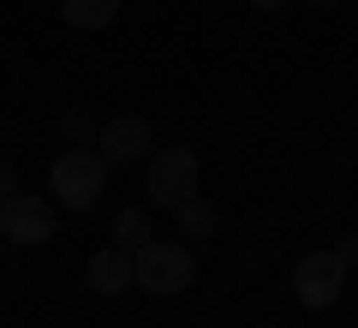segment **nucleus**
I'll list each match as a JSON object with an SVG mask.
<instances>
[{"label":"nucleus","mask_w":358,"mask_h":328,"mask_svg":"<svg viewBox=\"0 0 358 328\" xmlns=\"http://www.w3.org/2000/svg\"><path fill=\"white\" fill-rule=\"evenodd\" d=\"M102 185H108V162L96 150H66L48 167V191H54L60 209H90V203L102 197Z\"/></svg>","instance_id":"f03ea898"},{"label":"nucleus","mask_w":358,"mask_h":328,"mask_svg":"<svg viewBox=\"0 0 358 328\" xmlns=\"http://www.w3.org/2000/svg\"><path fill=\"white\" fill-rule=\"evenodd\" d=\"M114 245H120V251L150 245V215H143V209H120L114 215Z\"/></svg>","instance_id":"1a4fd4ad"},{"label":"nucleus","mask_w":358,"mask_h":328,"mask_svg":"<svg viewBox=\"0 0 358 328\" xmlns=\"http://www.w3.org/2000/svg\"><path fill=\"white\" fill-rule=\"evenodd\" d=\"M60 18L72 30H108L120 18V0H60Z\"/></svg>","instance_id":"6e6552de"},{"label":"nucleus","mask_w":358,"mask_h":328,"mask_svg":"<svg viewBox=\"0 0 358 328\" xmlns=\"http://www.w3.org/2000/svg\"><path fill=\"white\" fill-rule=\"evenodd\" d=\"M179 233H185V239H209V233H215V209H209L203 197H192V203H179Z\"/></svg>","instance_id":"9d476101"},{"label":"nucleus","mask_w":358,"mask_h":328,"mask_svg":"<svg viewBox=\"0 0 358 328\" xmlns=\"http://www.w3.org/2000/svg\"><path fill=\"white\" fill-rule=\"evenodd\" d=\"M310 6H329V0H310Z\"/></svg>","instance_id":"ddd939ff"},{"label":"nucleus","mask_w":358,"mask_h":328,"mask_svg":"<svg viewBox=\"0 0 358 328\" xmlns=\"http://www.w3.org/2000/svg\"><path fill=\"white\" fill-rule=\"evenodd\" d=\"M341 287H346V263L334 251H305L299 257V269H293V292H299V304H310V311H329L334 299H341Z\"/></svg>","instance_id":"20e7f679"},{"label":"nucleus","mask_w":358,"mask_h":328,"mask_svg":"<svg viewBox=\"0 0 358 328\" xmlns=\"http://www.w3.org/2000/svg\"><path fill=\"white\" fill-rule=\"evenodd\" d=\"M0 239L13 245H48L54 239V203L48 197H30V191H13L0 203Z\"/></svg>","instance_id":"39448f33"},{"label":"nucleus","mask_w":358,"mask_h":328,"mask_svg":"<svg viewBox=\"0 0 358 328\" xmlns=\"http://www.w3.org/2000/svg\"><path fill=\"white\" fill-rule=\"evenodd\" d=\"M13 191H18V173H13V162H0V203L13 197Z\"/></svg>","instance_id":"9b49d317"},{"label":"nucleus","mask_w":358,"mask_h":328,"mask_svg":"<svg viewBox=\"0 0 358 328\" xmlns=\"http://www.w3.org/2000/svg\"><path fill=\"white\" fill-rule=\"evenodd\" d=\"M197 275V257L185 251V245H167V239H150L131 251V287L155 292V299H173V292H185Z\"/></svg>","instance_id":"f257e3e1"},{"label":"nucleus","mask_w":358,"mask_h":328,"mask_svg":"<svg viewBox=\"0 0 358 328\" xmlns=\"http://www.w3.org/2000/svg\"><path fill=\"white\" fill-rule=\"evenodd\" d=\"M96 143H102L96 155H102L108 167H126V162H143L155 138H150V120H138V114H120V120H108V126H102V138H96Z\"/></svg>","instance_id":"423d86ee"},{"label":"nucleus","mask_w":358,"mask_h":328,"mask_svg":"<svg viewBox=\"0 0 358 328\" xmlns=\"http://www.w3.org/2000/svg\"><path fill=\"white\" fill-rule=\"evenodd\" d=\"M150 197H155V209H179V203L197 197V155L185 143L150 155Z\"/></svg>","instance_id":"7ed1b4c3"},{"label":"nucleus","mask_w":358,"mask_h":328,"mask_svg":"<svg viewBox=\"0 0 358 328\" xmlns=\"http://www.w3.org/2000/svg\"><path fill=\"white\" fill-rule=\"evenodd\" d=\"M251 6H257V13H281L287 0H251Z\"/></svg>","instance_id":"f8f14e48"},{"label":"nucleus","mask_w":358,"mask_h":328,"mask_svg":"<svg viewBox=\"0 0 358 328\" xmlns=\"http://www.w3.org/2000/svg\"><path fill=\"white\" fill-rule=\"evenodd\" d=\"M90 287L102 292V299H114V292L131 287V251H120V245H108V251L90 257Z\"/></svg>","instance_id":"0eeeda50"}]
</instances>
